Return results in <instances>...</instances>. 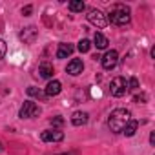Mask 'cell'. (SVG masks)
I'll return each instance as SVG.
<instances>
[{
    "label": "cell",
    "instance_id": "obj_1",
    "mask_svg": "<svg viewBox=\"0 0 155 155\" xmlns=\"http://www.w3.org/2000/svg\"><path fill=\"white\" fill-rule=\"evenodd\" d=\"M130 119H131L130 110H126V108H117V110H113V111L110 113V117H108V128H110L113 133H122V130H124V126L128 124Z\"/></svg>",
    "mask_w": 155,
    "mask_h": 155
},
{
    "label": "cell",
    "instance_id": "obj_2",
    "mask_svg": "<svg viewBox=\"0 0 155 155\" xmlns=\"http://www.w3.org/2000/svg\"><path fill=\"white\" fill-rule=\"evenodd\" d=\"M131 17H130V9L122 4H115L111 9H110V22L115 24V26H126L130 24Z\"/></svg>",
    "mask_w": 155,
    "mask_h": 155
},
{
    "label": "cell",
    "instance_id": "obj_3",
    "mask_svg": "<svg viewBox=\"0 0 155 155\" xmlns=\"http://www.w3.org/2000/svg\"><path fill=\"white\" fill-rule=\"evenodd\" d=\"M126 91H128V81L124 77H115L110 82V93L113 97H124Z\"/></svg>",
    "mask_w": 155,
    "mask_h": 155
},
{
    "label": "cell",
    "instance_id": "obj_4",
    "mask_svg": "<svg viewBox=\"0 0 155 155\" xmlns=\"http://www.w3.org/2000/svg\"><path fill=\"white\" fill-rule=\"evenodd\" d=\"M38 115H40V108L31 101H26L20 108V113H18L20 119H31V117H38Z\"/></svg>",
    "mask_w": 155,
    "mask_h": 155
},
{
    "label": "cell",
    "instance_id": "obj_5",
    "mask_svg": "<svg viewBox=\"0 0 155 155\" xmlns=\"http://www.w3.org/2000/svg\"><path fill=\"white\" fill-rule=\"evenodd\" d=\"M88 20L93 24V26H97V28H106L108 26V18H106V15L102 13V11H99V9H90L88 11Z\"/></svg>",
    "mask_w": 155,
    "mask_h": 155
},
{
    "label": "cell",
    "instance_id": "obj_6",
    "mask_svg": "<svg viewBox=\"0 0 155 155\" xmlns=\"http://www.w3.org/2000/svg\"><path fill=\"white\" fill-rule=\"evenodd\" d=\"M101 62H102V68H104V69H113V68L117 66V62H119V53H117L115 49H110V51H106V55L101 58Z\"/></svg>",
    "mask_w": 155,
    "mask_h": 155
},
{
    "label": "cell",
    "instance_id": "obj_7",
    "mask_svg": "<svg viewBox=\"0 0 155 155\" xmlns=\"http://www.w3.org/2000/svg\"><path fill=\"white\" fill-rule=\"evenodd\" d=\"M40 139L44 142H60V140H64V131H60V130H46V131L40 133Z\"/></svg>",
    "mask_w": 155,
    "mask_h": 155
},
{
    "label": "cell",
    "instance_id": "obj_8",
    "mask_svg": "<svg viewBox=\"0 0 155 155\" xmlns=\"http://www.w3.org/2000/svg\"><path fill=\"white\" fill-rule=\"evenodd\" d=\"M37 35H38L37 28L28 26V28H24V29L20 31V40H22V42H26V44H33V42H35V38H37Z\"/></svg>",
    "mask_w": 155,
    "mask_h": 155
},
{
    "label": "cell",
    "instance_id": "obj_9",
    "mask_svg": "<svg viewBox=\"0 0 155 155\" xmlns=\"http://www.w3.org/2000/svg\"><path fill=\"white\" fill-rule=\"evenodd\" d=\"M82 69H84V64H82L81 58H73L71 62H68V68H66V71L69 75H81Z\"/></svg>",
    "mask_w": 155,
    "mask_h": 155
},
{
    "label": "cell",
    "instance_id": "obj_10",
    "mask_svg": "<svg viewBox=\"0 0 155 155\" xmlns=\"http://www.w3.org/2000/svg\"><path fill=\"white\" fill-rule=\"evenodd\" d=\"M62 91V84L58 81H49V84L46 86V97H57Z\"/></svg>",
    "mask_w": 155,
    "mask_h": 155
},
{
    "label": "cell",
    "instance_id": "obj_11",
    "mask_svg": "<svg viewBox=\"0 0 155 155\" xmlns=\"http://www.w3.org/2000/svg\"><path fill=\"white\" fill-rule=\"evenodd\" d=\"M88 122V113L86 111H75L71 115V124L73 126H84Z\"/></svg>",
    "mask_w": 155,
    "mask_h": 155
},
{
    "label": "cell",
    "instance_id": "obj_12",
    "mask_svg": "<svg viewBox=\"0 0 155 155\" xmlns=\"http://www.w3.org/2000/svg\"><path fill=\"white\" fill-rule=\"evenodd\" d=\"M73 46L71 44H58V49H57V58H68L71 53H73Z\"/></svg>",
    "mask_w": 155,
    "mask_h": 155
},
{
    "label": "cell",
    "instance_id": "obj_13",
    "mask_svg": "<svg viewBox=\"0 0 155 155\" xmlns=\"http://www.w3.org/2000/svg\"><path fill=\"white\" fill-rule=\"evenodd\" d=\"M38 73H40V77H44V79H51V77H53V64L42 62L38 66Z\"/></svg>",
    "mask_w": 155,
    "mask_h": 155
},
{
    "label": "cell",
    "instance_id": "obj_14",
    "mask_svg": "<svg viewBox=\"0 0 155 155\" xmlns=\"http://www.w3.org/2000/svg\"><path fill=\"white\" fill-rule=\"evenodd\" d=\"M93 42H95V48H97V49H106V48H108V44H110V42H108V38H106L102 33H99V31L95 33Z\"/></svg>",
    "mask_w": 155,
    "mask_h": 155
},
{
    "label": "cell",
    "instance_id": "obj_15",
    "mask_svg": "<svg viewBox=\"0 0 155 155\" xmlns=\"http://www.w3.org/2000/svg\"><path fill=\"white\" fill-rule=\"evenodd\" d=\"M137 128H139V122H137V120H133V119H130V120H128V124L124 126L122 133H124L126 137H131V135H135Z\"/></svg>",
    "mask_w": 155,
    "mask_h": 155
},
{
    "label": "cell",
    "instance_id": "obj_16",
    "mask_svg": "<svg viewBox=\"0 0 155 155\" xmlns=\"http://www.w3.org/2000/svg\"><path fill=\"white\" fill-rule=\"evenodd\" d=\"M68 9H69V11H73V13H82V11L86 9V6H84L82 0H73V2H69V4H68Z\"/></svg>",
    "mask_w": 155,
    "mask_h": 155
},
{
    "label": "cell",
    "instance_id": "obj_17",
    "mask_svg": "<svg viewBox=\"0 0 155 155\" xmlns=\"http://www.w3.org/2000/svg\"><path fill=\"white\" fill-rule=\"evenodd\" d=\"M77 48H79V51H81V53H88V51L91 49V42H90L88 38H82V40L79 42V46H77Z\"/></svg>",
    "mask_w": 155,
    "mask_h": 155
},
{
    "label": "cell",
    "instance_id": "obj_18",
    "mask_svg": "<svg viewBox=\"0 0 155 155\" xmlns=\"http://www.w3.org/2000/svg\"><path fill=\"white\" fill-rule=\"evenodd\" d=\"M28 95H31V97H37V99H46V93H42L40 90H37V88H28Z\"/></svg>",
    "mask_w": 155,
    "mask_h": 155
},
{
    "label": "cell",
    "instance_id": "obj_19",
    "mask_svg": "<svg viewBox=\"0 0 155 155\" xmlns=\"http://www.w3.org/2000/svg\"><path fill=\"white\" fill-rule=\"evenodd\" d=\"M148 101V95L146 93H140V95H135L133 97V102H137V104H142V102H146Z\"/></svg>",
    "mask_w": 155,
    "mask_h": 155
},
{
    "label": "cell",
    "instance_id": "obj_20",
    "mask_svg": "<svg viewBox=\"0 0 155 155\" xmlns=\"http://www.w3.org/2000/svg\"><path fill=\"white\" fill-rule=\"evenodd\" d=\"M139 88V81L135 79V77H131V79L128 81V90H137Z\"/></svg>",
    "mask_w": 155,
    "mask_h": 155
},
{
    "label": "cell",
    "instance_id": "obj_21",
    "mask_svg": "<svg viewBox=\"0 0 155 155\" xmlns=\"http://www.w3.org/2000/svg\"><path fill=\"white\" fill-rule=\"evenodd\" d=\"M6 51H8V46H6V42H4L2 38H0V58H4Z\"/></svg>",
    "mask_w": 155,
    "mask_h": 155
},
{
    "label": "cell",
    "instance_id": "obj_22",
    "mask_svg": "<svg viewBox=\"0 0 155 155\" xmlns=\"http://www.w3.org/2000/svg\"><path fill=\"white\" fill-rule=\"evenodd\" d=\"M49 122H51L53 126H62V124H64V119H62V117H53Z\"/></svg>",
    "mask_w": 155,
    "mask_h": 155
},
{
    "label": "cell",
    "instance_id": "obj_23",
    "mask_svg": "<svg viewBox=\"0 0 155 155\" xmlns=\"http://www.w3.org/2000/svg\"><path fill=\"white\" fill-rule=\"evenodd\" d=\"M31 11H33V6H26V8L22 9V15H24V17H29Z\"/></svg>",
    "mask_w": 155,
    "mask_h": 155
},
{
    "label": "cell",
    "instance_id": "obj_24",
    "mask_svg": "<svg viewBox=\"0 0 155 155\" xmlns=\"http://www.w3.org/2000/svg\"><path fill=\"white\" fill-rule=\"evenodd\" d=\"M150 142H151V144L155 142V133H151V135H150Z\"/></svg>",
    "mask_w": 155,
    "mask_h": 155
},
{
    "label": "cell",
    "instance_id": "obj_25",
    "mask_svg": "<svg viewBox=\"0 0 155 155\" xmlns=\"http://www.w3.org/2000/svg\"><path fill=\"white\" fill-rule=\"evenodd\" d=\"M0 151H2V142H0Z\"/></svg>",
    "mask_w": 155,
    "mask_h": 155
},
{
    "label": "cell",
    "instance_id": "obj_26",
    "mask_svg": "<svg viewBox=\"0 0 155 155\" xmlns=\"http://www.w3.org/2000/svg\"><path fill=\"white\" fill-rule=\"evenodd\" d=\"M68 155H75V153H68Z\"/></svg>",
    "mask_w": 155,
    "mask_h": 155
}]
</instances>
